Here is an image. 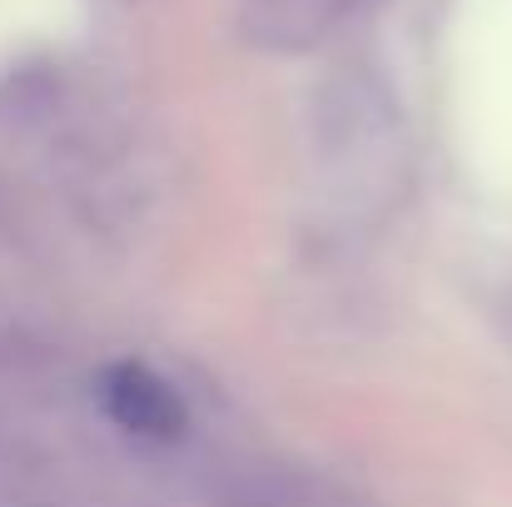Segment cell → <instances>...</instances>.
<instances>
[{
	"instance_id": "1",
	"label": "cell",
	"mask_w": 512,
	"mask_h": 507,
	"mask_svg": "<svg viewBox=\"0 0 512 507\" xmlns=\"http://www.w3.org/2000/svg\"><path fill=\"white\" fill-rule=\"evenodd\" d=\"M100 403L125 433L150 438V443H170L189 423L184 398L145 363H110L100 373Z\"/></svg>"
},
{
	"instance_id": "2",
	"label": "cell",
	"mask_w": 512,
	"mask_h": 507,
	"mask_svg": "<svg viewBox=\"0 0 512 507\" xmlns=\"http://www.w3.org/2000/svg\"><path fill=\"white\" fill-rule=\"evenodd\" d=\"M229 507H363L343 488L299 468H249L229 488Z\"/></svg>"
}]
</instances>
